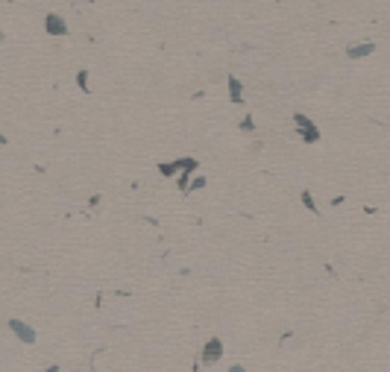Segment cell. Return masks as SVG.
Wrapping results in <instances>:
<instances>
[{"instance_id": "9", "label": "cell", "mask_w": 390, "mask_h": 372, "mask_svg": "<svg viewBox=\"0 0 390 372\" xmlns=\"http://www.w3.org/2000/svg\"><path fill=\"white\" fill-rule=\"evenodd\" d=\"M159 173H162V176H167V179H173V176L179 173L176 162H162V164H159Z\"/></svg>"}, {"instance_id": "1", "label": "cell", "mask_w": 390, "mask_h": 372, "mask_svg": "<svg viewBox=\"0 0 390 372\" xmlns=\"http://www.w3.org/2000/svg\"><path fill=\"white\" fill-rule=\"evenodd\" d=\"M294 126H296V135L305 141V144H317V141H320V126L308 115L294 112Z\"/></svg>"}, {"instance_id": "11", "label": "cell", "mask_w": 390, "mask_h": 372, "mask_svg": "<svg viewBox=\"0 0 390 372\" xmlns=\"http://www.w3.org/2000/svg\"><path fill=\"white\" fill-rule=\"evenodd\" d=\"M205 176H197V179H191V185H188V194H194V191H205Z\"/></svg>"}, {"instance_id": "5", "label": "cell", "mask_w": 390, "mask_h": 372, "mask_svg": "<svg viewBox=\"0 0 390 372\" xmlns=\"http://www.w3.org/2000/svg\"><path fill=\"white\" fill-rule=\"evenodd\" d=\"M226 97H229V103H235V105L244 103V82L238 79L235 73L226 76Z\"/></svg>"}, {"instance_id": "10", "label": "cell", "mask_w": 390, "mask_h": 372, "mask_svg": "<svg viewBox=\"0 0 390 372\" xmlns=\"http://www.w3.org/2000/svg\"><path fill=\"white\" fill-rule=\"evenodd\" d=\"M299 199H302V205H305L311 214H320V208H317V202H314V197H311V191H302L299 194Z\"/></svg>"}, {"instance_id": "2", "label": "cell", "mask_w": 390, "mask_h": 372, "mask_svg": "<svg viewBox=\"0 0 390 372\" xmlns=\"http://www.w3.org/2000/svg\"><path fill=\"white\" fill-rule=\"evenodd\" d=\"M223 355H226L223 340H220V337H209L205 343H202V349H200V361L205 363V366H212V363H217Z\"/></svg>"}, {"instance_id": "7", "label": "cell", "mask_w": 390, "mask_h": 372, "mask_svg": "<svg viewBox=\"0 0 390 372\" xmlns=\"http://www.w3.org/2000/svg\"><path fill=\"white\" fill-rule=\"evenodd\" d=\"M173 162H176L179 170H191V173H197V167H200V158H194V155H179Z\"/></svg>"}, {"instance_id": "8", "label": "cell", "mask_w": 390, "mask_h": 372, "mask_svg": "<svg viewBox=\"0 0 390 372\" xmlns=\"http://www.w3.org/2000/svg\"><path fill=\"white\" fill-rule=\"evenodd\" d=\"M76 88L88 97L91 94V85H88V70H76Z\"/></svg>"}, {"instance_id": "3", "label": "cell", "mask_w": 390, "mask_h": 372, "mask_svg": "<svg viewBox=\"0 0 390 372\" xmlns=\"http://www.w3.org/2000/svg\"><path fill=\"white\" fill-rule=\"evenodd\" d=\"M44 33L62 38V35H68V21L62 18L59 12H47V15H44Z\"/></svg>"}, {"instance_id": "4", "label": "cell", "mask_w": 390, "mask_h": 372, "mask_svg": "<svg viewBox=\"0 0 390 372\" xmlns=\"http://www.w3.org/2000/svg\"><path fill=\"white\" fill-rule=\"evenodd\" d=\"M9 328H12V334H15V337L21 340V343H27V346H33V343L38 340L36 328H33V326H27L24 320H9Z\"/></svg>"}, {"instance_id": "13", "label": "cell", "mask_w": 390, "mask_h": 372, "mask_svg": "<svg viewBox=\"0 0 390 372\" xmlns=\"http://www.w3.org/2000/svg\"><path fill=\"white\" fill-rule=\"evenodd\" d=\"M85 3H94V0H85Z\"/></svg>"}, {"instance_id": "12", "label": "cell", "mask_w": 390, "mask_h": 372, "mask_svg": "<svg viewBox=\"0 0 390 372\" xmlns=\"http://www.w3.org/2000/svg\"><path fill=\"white\" fill-rule=\"evenodd\" d=\"M252 129H255V120H252V117H244V120H241V132H252Z\"/></svg>"}, {"instance_id": "6", "label": "cell", "mask_w": 390, "mask_h": 372, "mask_svg": "<svg viewBox=\"0 0 390 372\" xmlns=\"http://www.w3.org/2000/svg\"><path fill=\"white\" fill-rule=\"evenodd\" d=\"M370 53H376V44H373V41H355V44H349L343 50V56L352 59V62L355 59H367Z\"/></svg>"}]
</instances>
